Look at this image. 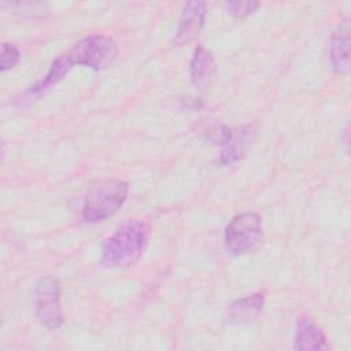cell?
Returning a JSON list of instances; mask_svg holds the SVG:
<instances>
[{"label": "cell", "mask_w": 351, "mask_h": 351, "mask_svg": "<svg viewBox=\"0 0 351 351\" xmlns=\"http://www.w3.org/2000/svg\"><path fill=\"white\" fill-rule=\"evenodd\" d=\"M151 228L145 221L128 219L104 241L100 263L110 269H126L134 265L144 254Z\"/></svg>", "instance_id": "1"}, {"label": "cell", "mask_w": 351, "mask_h": 351, "mask_svg": "<svg viewBox=\"0 0 351 351\" xmlns=\"http://www.w3.org/2000/svg\"><path fill=\"white\" fill-rule=\"evenodd\" d=\"M129 186L125 181L111 178L92 185L85 196L81 217L86 223L103 221L121 210L128 197Z\"/></svg>", "instance_id": "2"}, {"label": "cell", "mask_w": 351, "mask_h": 351, "mask_svg": "<svg viewBox=\"0 0 351 351\" xmlns=\"http://www.w3.org/2000/svg\"><path fill=\"white\" fill-rule=\"evenodd\" d=\"M225 248L232 256L256 251L263 243L262 218L255 211L237 214L225 228Z\"/></svg>", "instance_id": "3"}, {"label": "cell", "mask_w": 351, "mask_h": 351, "mask_svg": "<svg viewBox=\"0 0 351 351\" xmlns=\"http://www.w3.org/2000/svg\"><path fill=\"white\" fill-rule=\"evenodd\" d=\"M118 52L117 43L106 34H90L80 40L64 53L71 66L82 64L93 70L107 69L115 59Z\"/></svg>", "instance_id": "4"}, {"label": "cell", "mask_w": 351, "mask_h": 351, "mask_svg": "<svg viewBox=\"0 0 351 351\" xmlns=\"http://www.w3.org/2000/svg\"><path fill=\"white\" fill-rule=\"evenodd\" d=\"M34 310L38 322L48 330H56L63 324L60 284L52 276H41L33 289Z\"/></svg>", "instance_id": "5"}, {"label": "cell", "mask_w": 351, "mask_h": 351, "mask_svg": "<svg viewBox=\"0 0 351 351\" xmlns=\"http://www.w3.org/2000/svg\"><path fill=\"white\" fill-rule=\"evenodd\" d=\"M207 14L206 1L185 3L178 19V27L173 38L174 45H184L193 41L203 29Z\"/></svg>", "instance_id": "6"}, {"label": "cell", "mask_w": 351, "mask_h": 351, "mask_svg": "<svg viewBox=\"0 0 351 351\" xmlns=\"http://www.w3.org/2000/svg\"><path fill=\"white\" fill-rule=\"evenodd\" d=\"M215 133L221 144V163L223 166H229L237 162L243 156L244 147L248 141V126L233 130L225 125H219L218 132Z\"/></svg>", "instance_id": "7"}, {"label": "cell", "mask_w": 351, "mask_h": 351, "mask_svg": "<svg viewBox=\"0 0 351 351\" xmlns=\"http://www.w3.org/2000/svg\"><path fill=\"white\" fill-rule=\"evenodd\" d=\"M265 306V293L258 292L240 298L229 304L225 314L226 325L251 324L258 318Z\"/></svg>", "instance_id": "8"}, {"label": "cell", "mask_w": 351, "mask_h": 351, "mask_svg": "<svg viewBox=\"0 0 351 351\" xmlns=\"http://www.w3.org/2000/svg\"><path fill=\"white\" fill-rule=\"evenodd\" d=\"M191 81L196 90L207 89L217 75V62L213 53L202 45L195 48L189 64Z\"/></svg>", "instance_id": "9"}, {"label": "cell", "mask_w": 351, "mask_h": 351, "mask_svg": "<svg viewBox=\"0 0 351 351\" xmlns=\"http://www.w3.org/2000/svg\"><path fill=\"white\" fill-rule=\"evenodd\" d=\"M330 60L336 74L350 70V21L344 19L336 27L330 41Z\"/></svg>", "instance_id": "10"}, {"label": "cell", "mask_w": 351, "mask_h": 351, "mask_svg": "<svg viewBox=\"0 0 351 351\" xmlns=\"http://www.w3.org/2000/svg\"><path fill=\"white\" fill-rule=\"evenodd\" d=\"M293 348L295 350H325L328 348L326 337L319 326H317L310 318L303 317L298 322Z\"/></svg>", "instance_id": "11"}, {"label": "cell", "mask_w": 351, "mask_h": 351, "mask_svg": "<svg viewBox=\"0 0 351 351\" xmlns=\"http://www.w3.org/2000/svg\"><path fill=\"white\" fill-rule=\"evenodd\" d=\"M71 67L73 66L70 64L67 58L64 55H60L59 58H56L52 62V64H51L48 73L44 75V78L41 81H38L37 84H34L33 86H30L27 93L32 95V96L33 95H40L43 90H45L51 85H55L59 81H62L66 77V74L70 71Z\"/></svg>", "instance_id": "12"}, {"label": "cell", "mask_w": 351, "mask_h": 351, "mask_svg": "<svg viewBox=\"0 0 351 351\" xmlns=\"http://www.w3.org/2000/svg\"><path fill=\"white\" fill-rule=\"evenodd\" d=\"M259 1H226L225 8L236 18H247L259 8Z\"/></svg>", "instance_id": "13"}, {"label": "cell", "mask_w": 351, "mask_h": 351, "mask_svg": "<svg viewBox=\"0 0 351 351\" xmlns=\"http://www.w3.org/2000/svg\"><path fill=\"white\" fill-rule=\"evenodd\" d=\"M21 58V52L19 49L10 43H3L1 44V66L0 70L4 73L7 70H11L16 66V63L19 62Z\"/></svg>", "instance_id": "14"}, {"label": "cell", "mask_w": 351, "mask_h": 351, "mask_svg": "<svg viewBox=\"0 0 351 351\" xmlns=\"http://www.w3.org/2000/svg\"><path fill=\"white\" fill-rule=\"evenodd\" d=\"M11 7L15 10L14 12L21 14L23 16L29 15V16H34L36 14H38L40 16H44L45 12H48V7L45 3H40V1H26V3H15L11 4Z\"/></svg>", "instance_id": "15"}]
</instances>
